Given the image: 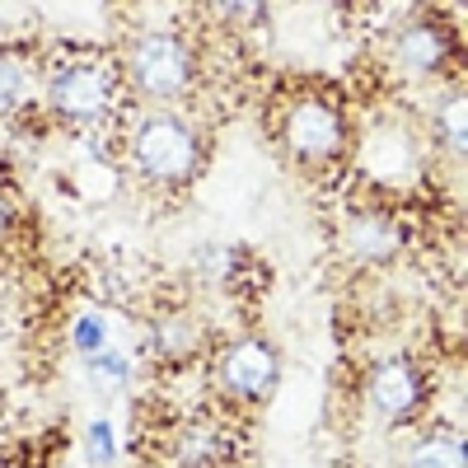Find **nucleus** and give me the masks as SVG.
<instances>
[{
    "label": "nucleus",
    "mask_w": 468,
    "mask_h": 468,
    "mask_svg": "<svg viewBox=\"0 0 468 468\" xmlns=\"http://www.w3.org/2000/svg\"><path fill=\"white\" fill-rule=\"evenodd\" d=\"M132 165L150 183H187L202 165V136L178 112H150L132 132Z\"/></svg>",
    "instance_id": "1"
},
{
    "label": "nucleus",
    "mask_w": 468,
    "mask_h": 468,
    "mask_svg": "<svg viewBox=\"0 0 468 468\" xmlns=\"http://www.w3.org/2000/svg\"><path fill=\"white\" fill-rule=\"evenodd\" d=\"M127 61H132V85L154 103L183 99L192 75H197V52H192V43L178 37V33H169V28L141 33Z\"/></svg>",
    "instance_id": "2"
},
{
    "label": "nucleus",
    "mask_w": 468,
    "mask_h": 468,
    "mask_svg": "<svg viewBox=\"0 0 468 468\" xmlns=\"http://www.w3.org/2000/svg\"><path fill=\"white\" fill-rule=\"evenodd\" d=\"M286 150L295 154L300 165H333L342 145H346V117L333 99H319V94H300L291 108H286Z\"/></svg>",
    "instance_id": "3"
},
{
    "label": "nucleus",
    "mask_w": 468,
    "mask_h": 468,
    "mask_svg": "<svg viewBox=\"0 0 468 468\" xmlns=\"http://www.w3.org/2000/svg\"><path fill=\"white\" fill-rule=\"evenodd\" d=\"M216 379H220V388L229 399L262 403V399L277 394V384H282V351L267 337H239V342H229L220 351Z\"/></svg>",
    "instance_id": "4"
},
{
    "label": "nucleus",
    "mask_w": 468,
    "mask_h": 468,
    "mask_svg": "<svg viewBox=\"0 0 468 468\" xmlns=\"http://www.w3.org/2000/svg\"><path fill=\"white\" fill-rule=\"evenodd\" d=\"M112 99H117V80L94 61L61 66L48 80V103L66 117V122H80V127L99 122V117L112 108Z\"/></svg>",
    "instance_id": "5"
},
{
    "label": "nucleus",
    "mask_w": 468,
    "mask_h": 468,
    "mask_svg": "<svg viewBox=\"0 0 468 468\" xmlns=\"http://www.w3.org/2000/svg\"><path fill=\"white\" fill-rule=\"evenodd\" d=\"M366 403L384 421H408L426 403V370L412 356H384L366 379Z\"/></svg>",
    "instance_id": "6"
},
{
    "label": "nucleus",
    "mask_w": 468,
    "mask_h": 468,
    "mask_svg": "<svg viewBox=\"0 0 468 468\" xmlns=\"http://www.w3.org/2000/svg\"><path fill=\"white\" fill-rule=\"evenodd\" d=\"M450 52H454V37L441 19H412L394 43V61H399L403 75H412V80L441 75L450 66Z\"/></svg>",
    "instance_id": "7"
},
{
    "label": "nucleus",
    "mask_w": 468,
    "mask_h": 468,
    "mask_svg": "<svg viewBox=\"0 0 468 468\" xmlns=\"http://www.w3.org/2000/svg\"><path fill=\"white\" fill-rule=\"evenodd\" d=\"M342 244H346L351 258H361V262H388V258L403 253L408 229L388 211H356L346 220V229H342Z\"/></svg>",
    "instance_id": "8"
},
{
    "label": "nucleus",
    "mask_w": 468,
    "mask_h": 468,
    "mask_svg": "<svg viewBox=\"0 0 468 468\" xmlns=\"http://www.w3.org/2000/svg\"><path fill=\"white\" fill-rule=\"evenodd\" d=\"M225 436H220V426L211 421H197V426H183V436H178V468H216L225 459Z\"/></svg>",
    "instance_id": "9"
},
{
    "label": "nucleus",
    "mask_w": 468,
    "mask_h": 468,
    "mask_svg": "<svg viewBox=\"0 0 468 468\" xmlns=\"http://www.w3.org/2000/svg\"><path fill=\"white\" fill-rule=\"evenodd\" d=\"M417 169V145L408 132H375L370 136V174H412Z\"/></svg>",
    "instance_id": "10"
},
{
    "label": "nucleus",
    "mask_w": 468,
    "mask_h": 468,
    "mask_svg": "<svg viewBox=\"0 0 468 468\" xmlns=\"http://www.w3.org/2000/svg\"><path fill=\"white\" fill-rule=\"evenodd\" d=\"M136 366L127 351H117V346H103L94 351V356H85V379L94 384V394H122V388L132 384Z\"/></svg>",
    "instance_id": "11"
},
{
    "label": "nucleus",
    "mask_w": 468,
    "mask_h": 468,
    "mask_svg": "<svg viewBox=\"0 0 468 468\" xmlns=\"http://www.w3.org/2000/svg\"><path fill=\"white\" fill-rule=\"evenodd\" d=\"M150 346L160 351L165 361H187L192 351H197V324H192L187 314H165V319H154Z\"/></svg>",
    "instance_id": "12"
},
{
    "label": "nucleus",
    "mask_w": 468,
    "mask_h": 468,
    "mask_svg": "<svg viewBox=\"0 0 468 468\" xmlns=\"http://www.w3.org/2000/svg\"><path fill=\"white\" fill-rule=\"evenodd\" d=\"M408 468H463V436L459 431H431L408 454Z\"/></svg>",
    "instance_id": "13"
},
{
    "label": "nucleus",
    "mask_w": 468,
    "mask_h": 468,
    "mask_svg": "<svg viewBox=\"0 0 468 468\" xmlns=\"http://www.w3.org/2000/svg\"><path fill=\"white\" fill-rule=\"evenodd\" d=\"M33 99V75L24 66V57L15 52H0V117H15L24 112Z\"/></svg>",
    "instance_id": "14"
},
{
    "label": "nucleus",
    "mask_w": 468,
    "mask_h": 468,
    "mask_svg": "<svg viewBox=\"0 0 468 468\" xmlns=\"http://www.w3.org/2000/svg\"><path fill=\"white\" fill-rule=\"evenodd\" d=\"M463 94L454 90L450 99H441V108H436V136L450 145V154L454 160H463Z\"/></svg>",
    "instance_id": "15"
},
{
    "label": "nucleus",
    "mask_w": 468,
    "mask_h": 468,
    "mask_svg": "<svg viewBox=\"0 0 468 468\" xmlns=\"http://www.w3.org/2000/svg\"><path fill=\"white\" fill-rule=\"evenodd\" d=\"M85 450L94 459V468H112L117 463V426L108 417L90 421V431H85Z\"/></svg>",
    "instance_id": "16"
},
{
    "label": "nucleus",
    "mask_w": 468,
    "mask_h": 468,
    "mask_svg": "<svg viewBox=\"0 0 468 468\" xmlns=\"http://www.w3.org/2000/svg\"><path fill=\"white\" fill-rule=\"evenodd\" d=\"M70 337H75V351H80V356H94V351L108 346V319L103 314H80Z\"/></svg>",
    "instance_id": "17"
},
{
    "label": "nucleus",
    "mask_w": 468,
    "mask_h": 468,
    "mask_svg": "<svg viewBox=\"0 0 468 468\" xmlns=\"http://www.w3.org/2000/svg\"><path fill=\"white\" fill-rule=\"evenodd\" d=\"M15 216H19V207H15L10 197H0V239H5V234L15 229Z\"/></svg>",
    "instance_id": "18"
}]
</instances>
